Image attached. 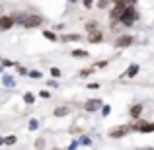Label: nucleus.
<instances>
[{"instance_id":"1","label":"nucleus","mask_w":154,"mask_h":150,"mask_svg":"<svg viewBox=\"0 0 154 150\" xmlns=\"http://www.w3.org/2000/svg\"><path fill=\"white\" fill-rule=\"evenodd\" d=\"M135 20H137V10H135V6H129V8H125V10H123L119 22L123 23V26H133Z\"/></svg>"},{"instance_id":"2","label":"nucleus","mask_w":154,"mask_h":150,"mask_svg":"<svg viewBox=\"0 0 154 150\" xmlns=\"http://www.w3.org/2000/svg\"><path fill=\"white\" fill-rule=\"evenodd\" d=\"M22 26L26 27V29H31V27H39L43 26V18L37 14H31V16H26V18L22 20Z\"/></svg>"},{"instance_id":"3","label":"nucleus","mask_w":154,"mask_h":150,"mask_svg":"<svg viewBox=\"0 0 154 150\" xmlns=\"http://www.w3.org/2000/svg\"><path fill=\"white\" fill-rule=\"evenodd\" d=\"M133 131H140V133H152L154 131V123H146V121H137V123L131 125Z\"/></svg>"},{"instance_id":"4","label":"nucleus","mask_w":154,"mask_h":150,"mask_svg":"<svg viewBox=\"0 0 154 150\" xmlns=\"http://www.w3.org/2000/svg\"><path fill=\"white\" fill-rule=\"evenodd\" d=\"M129 131H131V127H127V125H123V127H115V129L109 131V136H111V139H121V136H125Z\"/></svg>"},{"instance_id":"5","label":"nucleus","mask_w":154,"mask_h":150,"mask_svg":"<svg viewBox=\"0 0 154 150\" xmlns=\"http://www.w3.org/2000/svg\"><path fill=\"white\" fill-rule=\"evenodd\" d=\"M14 26V18L12 16H0V31H6Z\"/></svg>"},{"instance_id":"6","label":"nucleus","mask_w":154,"mask_h":150,"mask_svg":"<svg viewBox=\"0 0 154 150\" xmlns=\"http://www.w3.org/2000/svg\"><path fill=\"white\" fill-rule=\"evenodd\" d=\"M133 41H135V39H133V35H121V37L115 39V45L117 47H129Z\"/></svg>"},{"instance_id":"7","label":"nucleus","mask_w":154,"mask_h":150,"mask_svg":"<svg viewBox=\"0 0 154 150\" xmlns=\"http://www.w3.org/2000/svg\"><path fill=\"white\" fill-rule=\"evenodd\" d=\"M102 105H103L102 99H88L86 105H84V109H86V111H98Z\"/></svg>"},{"instance_id":"8","label":"nucleus","mask_w":154,"mask_h":150,"mask_svg":"<svg viewBox=\"0 0 154 150\" xmlns=\"http://www.w3.org/2000/svg\"><path fill=\"white\" fill-rule=\"evenodd\" d=\"M123 10H125V4H115V8H113V10H111V14H109V16H111V20H113V22L121 18Z\"/></svg>"},{"instance_id":"9","label":"nucleus","mask_w":154,"mask_h":150,"mask_svg":"<svg viewBox=\"0 0 154 150\" xmlns=\"http://www.w3.org/2000/svg\"><path fill=\"white\" fill-rule=\"evenodd\" d=\"M88 41H90V43H100V41H102V33H100L98 29L88 31Z\"/></svg>"},{"instance_id":"10","label":"nucleus","mask_w":154,"mask_h":150,"mask_svg":"<svg viewBox=\"0 0 154 150\" xmlns=\"http://www.w3.org/2000/svg\"><path fill=\"white\" fill-rule=\"evenodd\" d=\"M137 74H139V64H131V66L125 70V76H127V78H135Z\"/></svg>"},{"instance_id":"11","label":"nucleus","mask_w":154,"mask_h":150,"mask_svg":"<svg viewBox=\"0 0 154 150\" xmlns=\"http://www.w3.org/2000/svg\"><path fill=\"white\" fill-rule=\"evenodd\" d=\"M72 57H74V59H86V57H90V53L84 51V49H74L72 51Z\"/></svg>"},{"instance_id":"12","label":"nucleus","mask_w":154,"mask_h":150,"mask_svg":"<svg viewBox=\"0 0 154 150\" xmlns=\"http://www.w3.org/2000/svg\"><path fill=\"white\" fill-rule=\"evenodd\" d=\"M129 113H131L133 119H137V117L143 113V105H131V111H129Z\"/></svg>"},{"instance_id":"13","label":"nucleus","mask_w":154,"mask_h":150,"mask_svg":"<svg viewBox=\"0 0 154 150\" xmlns=\"http://www.w3.org/2000/svg\"><path fill=\"white\" fill-rule=\"evenodd\" d=\"M68 113H70V107H57L55 109L57 117H64V115H68Z\"/></svg>"},{"instance_id":"14","label":"nucleus","mask_w":154,"mask_h":150,"mask_svg":"<svg viewBox=\"0 0 154 150\" xmlns=\"http://www.w3.org/2000/svg\"><path fill=\"white\" fill-rule=\"evenodd\" d=\"M78 39H80L78 33H68V35H64V37H63V41H78Z\"/></svg>"},{"instance_id":"15","label":"nucleus","mask_w":154,"mask_h":150,"mask_svg":"<svg viewBox=\"0 0 154 150\" xmlns=\"http://www.w3.org/2000/svg\"><path fill=\"white\" fill-rule=\"evenodd\" d=\"M43 37H47L49 41H59V37H57L53 31H43Z\"/></svg>"},{"instance_id":"16","label":"nucleus","mask_w":154,"mask_h":150,"mask_svg":"<svg viewBox=\"0 0 154 150\" xmlns=\"http://www.w3.org/2000/svg\"><path fill=\"white\" fill-rule=\"evenodd\" d=\"M27 76H29V78H35V80H37V78H41V72H39V70H29V72H27Z\"/></svg>"},{"instance_id":"17","label":"nucleus","mask_w":154,"mask_h":150,"mask_svg":"<svg viewBox=\"0 0 154 150\" xmlns=\"http://www.w3.org/2000/svg\"><path fill=\"white\" fill-rule=\"evenodd\" d=\"M96 26H98L96 22H88V23H86V31H94V29H98Z\"/></svg>"},{"instance_id":"18","label":"nucleus","mask_w":154,"mask_h":150,"mask_svg":"<svg viewBox=\"0 0 154 150\" xmlns=\"http://www.w3.org/2000/svg\"><path fill=\"white\" fill-rule=\"evenodd\" d=\"M90 74H94V68H84V70L80 72V76H90Z\"/></svg>"},{"instance_id":"19","label":"nucleus","mask_w":154,"mask_h":150,"mask_svg":"<svg viewBox=\"0 0 154 150\" xmlns=\"http://www.w3.org/2000/svg\"><path fill=\"white\" fill-rule=\"evenodd\" d=\"M51 76L53 78H60V70L59 68H51Z\"/></svg>"},{"instance_id":"20","label":"nucleus","mask_w":154,"mask_h":150,"mask_svg":"<svg viewBox=\"0 0 154 150\" xmlns=\"http://www.w3.org/2000/svg\"><path fill=\"white\" fill-rule=\"evenodd\" d=\"M4 142H6V144H14V142H16V136H14V135L6 136V139H4Z\"/></svg>"},{"instance_id":"21","label":"nucleus","mask_w":154,"mask_h":150,"mask_svg":"<svg viewBox=\"0 0 154 150\" xmlns=\"http://www.w3.org/2000/svg\"><path fill=\"white\" fill-rule=\"evenodd\" d=\"M43 146H45V140H43V139H37V140H35V148H43Z\"/></svg>"},{"instance_id":"22","label":"nucleus","mask_w":154,"mask_h":150,"mask_svg":"<svg viewBox=\"0 0 154 150\" xmlns=\"http://www.w3.org/2000/svg\"><path fill=\"white\" fill-rule=\"evenodd\" d=\"M37 129V119H31L29 121V131H35Z\"/></svg>"},{"instance_id":"23","label":"nucleus","mask_w":154,"mask_h":150,"mask_svg":"<svg viewBox=\"0 0 154 150\" xmlns=\"http://www.w3.org/2000/svg\"><path fill=\"white\" fill-rule=\"evenodd\" d=\"M4 84H6V86H14V80H12L10 76H4Z\"/></svg>"},{"instance_id":"24","label":"nucleus","mask_w":154,"mask_h":150,"mask_svg":"<svg viewBox=\"0 0 154 150\" xmlns=\"http://www.w3.org/2000/svg\"><path fill=\"white\" fill-rule=\"evenodd\" d=\"M23 99H26V103H33V96H31V94H26Z\"/></svg>"},{"instance_id":"25","label":"nucleus","mask_w":154,"mask_h":150,"mask_svg":"<svg viewBox=\"0 0 154 150\" xmlns=\"http://www.w3.org/2000/svg\"><path fill=\"white\" fill-rule=\"evenodd\" d=\"M102 113H103V115H109V113H111V107H109V105H105V107H102Z\"/></svg>"},{"instance_id":"26","label":"nucleus","mask_w":154,"mask_h":150,"mask_svg":"<svg viewBox=\"0 0 154 150\" xmlns=\"http://www.w3.org/2000/svg\"><path fill=\"white\" fill-rule=\"evenodd\" d=\"M18 72H20V74H22V76H27V70H26V68H23V66H18Z\"/></svg>"},{"instance_id":"27","label":"nucleus","mask_w":154,"mask_h":150,"mask_svg":"<svg viewBox=\"0 0 154 150\" xmlns=\"http://www.w3.org/2000/svg\"><path fill=\"white\" fill-rule=\"evenodd\" d=\"M84 6H86V8H92V6H94V0H84Z\"/></svg>"},{"instance_id":"28","label":"nucleus","mask_w":154,"mask_h":150,"mask_svg":"<svg viewBox=\"0 0 154 150\" xmlns=\"http://www.w3.org/2000/svg\"><path fill=\"white\" fill-rule=\"evenodd\" d=\"M107 2H109V0H100L98 6H100V8H105V6H107Z\"/></svg>"},{"instance_id":"29","label":"nucleus","mask_w":154,"mask_h":150,"mask_svg":"<svg viewBox=\"0 0 154 150\" xmlns=\"http://www.w3.org/2000/svg\"><path fill=\"white\" fill-rule=\"evenodd\" d=\"M39 96H41V98H49L51 94H49V92H43V90H41V94H39Z\"/></svg>"},{"instance_id":"30","label":"nucleus","mask_w":154,"mask_h":150,"mask_svg":"<svg viewBox=\"0 0 154 150\" xmlns=\"http://www.w3.org/2000/svg\"><path fill=\"white\" fill-rule=\"evenodd\" d=\"M115 4H125V0H113Z\"/></svg>"},{"instance_id":"31","label":"nucleus","mask_w":154,"mask_h":150,"mask_svg":"<svg viewBox=\"0 0 154 150\" xmlns=\"http://www.w3.org/2000/svg\"><path fill=\"white\" fill-rule=\"evenodd\" d=\"M129 2H131V4H135V2H137V0H129Z\"/></svg>"},{"instance_id":"32","label":"nucleus","mask_w":154,"mask_h":150,"mask_svg":"<svg viewBox=\"0 0 154 150\" xmlns=\"http://www.w3.org/2000/svg\"><path fill=\"white\" fill-rule=\"evenodd\" d=\"M0 144H4V139H0Z\"/></svg>"},{"instance_id":"33","label":"nucleus","mask_w":154,"mask_h":150,"mask_svg":"<svg viewBox=\"0 0 154 150\" xmlns=\"http://www.w3.org/2000/svg\"><path fill=\"white\" fill-rule=\"evenodd\" d=\"M68 2H76V0H68Z\"/></svg>"},{"instance_id":"34","label":"nucleus","mask_w":154,"mask_h":150,"mask_svg":"<svg viewBox=\"0 0 154 150\" xmlns=\"http://www.w3.org/2000/svg\"><path fill=\"white\" fill-rule=\"evenodd\" d=\"M0 72H2V66H0Z\"/></svg>"},{"instance_id":"35","label":"nucleus","mask_w":154,"mask_h":150,"mask_svg":"<svg viewBox=\"0 0 154 150\" xmlns=\"http://www.w3.org/2000/svg\"><path fill=\"white\" fill-rule=\"evenodd\" d=\"M0 12H2V6H0Z\"/></svg>"}]
</instances>
